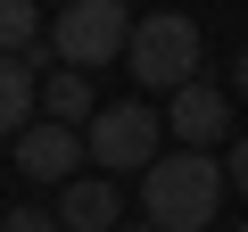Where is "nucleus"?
I'll return each instance as SVG.
<instances>
[{"label": "nucleus", "instance_id": "10", "mask_svg": "<svg viewBox=\"0 0 248 232\" xmlns=\"http://www.w3.org/2000/svg\"><path fill=\"white\" fill-rule=\"evenodd\" d=\"M33 50H50L42 9L33 0H0V58H33Z\"/></svg>", "mask_w": 248, "mask_h": 232}, {"label": "nucleus", "instance_id": "6", "mask_svg": "<svg viewBox=\"0 0 248 232\" xmlns=\"http://www.w3.org/2000/svg\"><path fill=\"white\" fill-rule=\"evenodd\" d=\"M75 166H83V133H66V125H42L33 133H17V174H33V182H75Z\"/></svg>", "mask_w": 248, "mask_h": 232}, {"label": "nucleus", "instance_id": "11", "mask_svg": "<svg viewBox=\"0 0 248 232\" xmlns=\"http://www.w3.org/2000/svg\"><path fill=\"white\" fill-rule=\"evenodd\" d=\"M0 232H66V224H58L50 207H17V215H9V224H0Z\"/></svg>", "mask_w": 248, "mask_h": 232}, {"label": "nucleus", "instance_id": "12", "mask_svg": "<svg viewBox=\"0 0 248 232\" xmlns=\"http://www.w3.org/2000/svg\"><path fill=\"white\" fill-rule=\"evenodd\" d=\"M223 174H232V191H248V133L232 141V158H223Z\"/></svg>", "mask_w": 248, "mask_h": 232}, {"label": "nucleus", "instance_id": "8", "mask_svg": "<svg viewBox=\"0 0 248 232\" xmlns=\"http://www.w3.org/2000/svg\"><path fill=\"white\" fill-rule=\"evenodd\" d=\"M42 116L50 125H66V133H91V75H75V66H50L42 75Z\"/></svg>", "mask_w": 248, "mask_h": 232}, {"label": "nucleus", "instance_id": "9", "mask_svg": "<svg viewBox=\"0 0 248 232\" xmlns=\"http://www.w3.org/2000/svg\"><path fill=\"white\" fill-rule=\"evenodd\" d=\"M33 108H42L33 58H0V133H33Z\"/></svg>", "mask_w": 248, "mask_h": 232}, {"label": "nucleus", "instance_id": "13", "mask_svg": "<svg viewBox=\"0 0 248 232\" xmlns=\"http://www.w3.org/2000/svg\"><path fill=\"white\" fill-rule=\"evenodd\" d=\"M232 83H240V99H248V50H240V66H232Z\"/></svg>", "mask_w": 248, "mask_h": 232}, {"label": "nucleus", "instance_id": "2", "mask_svg": "<svg viewBox=\"0 0 248 232\" xmlns=\"http://www.w3.org/2000/svg\"><path fill=\"white\" fill-rule=\"evenodd\" d=\"M83 158L108 166V174H149L166 158V116L149 99H108L91 116V133H83Z\"/></svg>", "mask_w": 248, "mask_h": 232}, {"label": "nucleus", "instance_id": "7", "mask_svg": "<svg viewBox=\"0 0 248 232\" xmlns=\"http://www.w3.org/2000/svg\"><path fill=\"white\" fill-rule=\"evenodd\" d=\"M116 215H124V191H116L108 174H91V182L75 174V182L58 191V224H66V232H116Z\"/></svg>", "mask_w": 248, "mask_h": 232}, {"label": "nucleus", "instance_id": "3", "mask_svg": "<svg viewBox=\"0 0 248 232\" xmlns=\"http://www.w3.org/2000/svg\"><path fill=\"white\" fill-rule=\"evenodd\" d=\"M133 25L141 17L124 9V0H66L58 25H50V58L75 66V75H91V66H108V58L133 50Z\"/></svg>", "mask_w": 248, "mask_h": 232}, {"label": "nucleus", "instance_id": "15", "mask_svg": "<svg viewBox=\"0 0 248 232\" xmlns=\"http://www.w3.org/2000/svg\"><path fill=\"white\" fill-rule=\"evenodd\" d=\"M240 232H248V224H240Z\"/></svg>", "mask_w": 248, "mask_h": 232}, {"label": "nucleus", "instance_id": "1", "mask_svg": "<svg viewBox=\"0 0 248 232\" xmlns=\"http://www.w3.org/2000/svg\"><path fill=\"white\" fill-rule=\"evenodd\" d=\"M232 174L215 166V149H166L149 174H141V224L157 232H207L215 207H223Z\"/></svg>", "mask_w": 248, "mask_h": 232}, {"label": "nucleus", "instance_id": "5", "mask_svg": "<svg viewBox=\"0 0 248 232\" xmlns=\"http://www.w3.org/2000/svg\"><path fill=\"white\" fill-rule=\"evenodd\" d=\"M166 133H174L182 149H215V141L232 133V99H223L215 83H182L174 108H166Z\"/></svg>", "mask_w": 248, "mask_h": 232}, {"label": "nucleus", "instance_id": "14", "mask_svg": "<svg viewBox=\"0 0 248 232\" xmlns=\"http://www.w3.org/2000/svg\"><path fill=\"white\" fill-rule=\"evenodd\" d=\"M141 232H157V224H141Z\"/></svg>", "mask_w": 248, "mask_h": 232}, {"label": "nucleus", "instance_id": "4", "mask_svg": "<svg viewBox=\"0 0 248 232\" xmlns=\"http://www.w3.org/2000/svg\"><path fill=\"white\" fill-rule=\"evenodd\" d=\"M124 66H133L141 91H182V83H199V25H190L182 9H149V17L133 25Z\"/></svg>", "mask_w": 248, "mask_h": 232}]
</instances>
